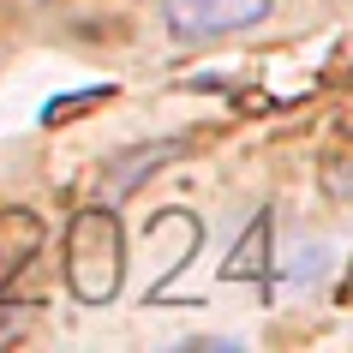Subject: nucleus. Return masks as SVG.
I'll return each mask as SVG.
<instances>
[{
    "label": "nucleus",
    "mask_w": 353,
    "mask_h": 353,
    "mask_svg": "<svg viewBox=\"0 0 353 353\" xmlns=\"http://www.w3.org/2000/svg\"><path fill=\"white\" fill-rule=\"evenodd\" d=\"M120 276H126V252H120V222L114 210H78L72 228H66V281L84 305H102V299L120 294Z\"/></svg>",
    "instance_id": "f257e3e1"
},
{
    "label": "nucleus",
    "mask_w": 353,
    "mask_h": 353,
    "mask_svg": "<svg viewBox=\"0 0 353 353\" xmlns=\"http://www.w3.org/2000/svg\"><path fill=\"white\" fill-rule=\"evenodd\" d=\"M162 19L180 42H216L270 19V0H162Z\"/></svg>",
    "instance_id": "f03ea898"
},
{
    "label": "nucleus",
    "mask_w": 353,
    "mask_h": 353,
    "mask_svg": "<svg viewBox=\"0 0 353 353\" xmlns=\"http://www.w3.org/2000/svg\"><path fill=\"white\" fill-rule=\"evenodd\" d=\"M37 245H42V222L30 210H6V216H0V276H12Z\"/></svg>",
    "instance_id": "7ed1b4c3"
}]
</instances>
